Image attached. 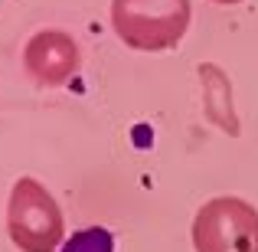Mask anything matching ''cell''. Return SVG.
Returning a JSON list of instances; mask_svg holds the SVG:
<instances>
[{
  "instance_id": "5",
  "label": "cell",
  "mask_w": 258,
  "mask_h": 252,
  "mask_svg": "<svg viewBox=\"0 0 258 252\" xmlns=\"http://www.w3.org/2000/svg\"><path fill=\"white\" fill-rule=\"evenodd\" d=\"M59 252H114V236L105 226H88L72 233V239H66Z\"/></svg>"
},
{
  "instance_id": "2",
  "label": "cell",
  "mask_w": 258,
  "mask_h": 252,
  "mask_svg": "<svg viewBox=\"0 0 258 252\" xmlns=\"http://www.w3.org/2000/svg\"><path fill=\"white\" fill-rule=\"evenodd\" d=\"M7 236L20 252H59L66 242V220L56 196L36 180L20 177L7 200Z\"/></svg>"
},
{
  "instance_id": "6",
  "label": "cell",
  "mask_w": 258,
  "mask_h": 252,
  "mask_svg": "<svg viewBox=\"0 0 258 252\" xmlns=\"http://www.w3.org/2000/svg\"><path fill=\"white\" fill-rule=\"evenodd\" d=\"M209 4H222V7H232V4H242V0H209Z\"/></svg>"
},
{
  "instance_id": "4",
  "label": "cell",
  "mask_w": 258,
  "mask_h": 252,
  "mask_svg": "<svg viewBox=\"0 0 258 252\" xmlns=\"http://www.w3.org/2000/svg\"><path fill=\"white\" fill-rule=\"evenodd\" d=\"M82 53L66 30H39L23 46V72L39 88H59L79 72Z\"/></svg>"
},
{
  "instance_id": "3",
  "label": "cell",
  "mask_w": 258,
  "mask_h": 252,
  "mask_svg": "<svg viewBox=\"0 0 258 252\" xmlns=\"http://www.w3.org/2000/svg\"><path fill=\"white\" fill-rule=\"evenodd\" d=\"M196 252H258V210L242 196H213L193 216Z\"/></svg>"
},
{
  "instance_id": "1",
  "label": "cell",
  "mask_w": 258,
  "mask_h": 252,
  "mask_svg": "<svg viewBox=\"0 0 258 252\" xmlns=\"http://www.w3.org/2000/svg\"><path fill=\"white\" fill-rule=\"evenodd\" d=\"M189 0H111V30L141 53L176 49L189 30Z\"/></svg>"
}]
</instances>
